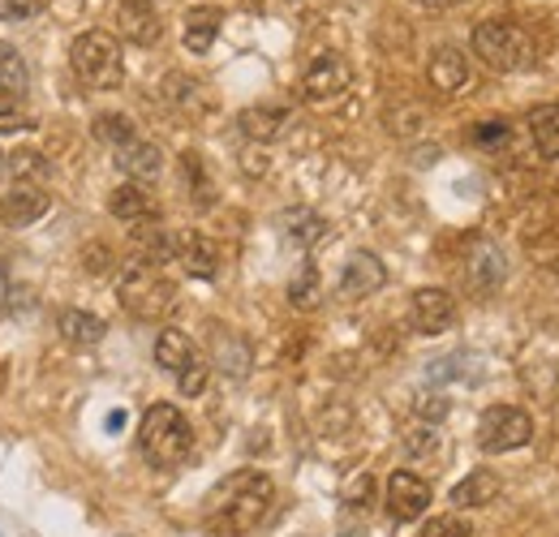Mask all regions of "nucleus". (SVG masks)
I'll return each mask as SVG.
<instances>
[{
  "mask_svg": "<svg viewBox=\"0 0 559 537\" xmlns=\"http://www.w3.org/2000/svg\"><path fill=\"white\" fill-rule=\"evenodd\" d=\"M276 503V486L272 477L259 469H241L233 477H224L207 499V525L219 537H241V534H254L267 512Z\"/></svg>",
  "mask_w": 559,
  "mask_h": 537,
  "instance_id": "obj_1",
  "label": "nucleus"
},
{
  "mask_svg": "<svg viewBox=\"0 0 559 537\" xmlns=\"http://www.w3.org/2000/svg\"><path fill=\"white\" fill-rule=\"evenodd\" d=\"M194 448V430L177 404H151L139 421V452L151 469H177Z\"/></svg>",
  "mask_w": 559,
  "mask_h": 537,
  "instance_id": "obj_2",
  "label": "nucleus"
},
{
  "mask_svg": "<svg viewBox=\"0 0 559 537\" xmlns=\"http://www.w3.org/2000/svg\"><path fill=\"white\" fill-rule=\"evenodd\" d=\"M469 48H474V57L490 73H525V69H534V61H538L534 35L521 22H503V17L478 22L474 35H469Z\"/></svg>",
  "mask_w": 559,
  "mask_h": 537,
  "instance_id": "obj_3",
  "label": "nucleus"
},
{
  "mask_svg": "<svg viewBox=\"0 0 559 537\" xmlns=\"http://www.w3.org/2000/svg\"><path fill=\"white\" fill-rule=\"evenodd\" d=\"M117 301L126 306V314H134L139 323H164L177 314L181 297H177V284L164 275L159 267H142L130 263L117 279Z\"/></svg>",
  "mask_w": 559,
  "mask_h": 537,
  "instance_id": "obj_4",
  "label": "nucleus"
},
{
  "mask_svg": "<svg viewBox=\"0 0 559 537\" xmlns=\"http://www.w3.org/2000/svg\"><path fill=\"white\" fill-rule=\"evenodd\" d=\"M70 69L73 77L91 91H117L126 82L121 39L108 35V31H82L70 44Z\"/></svg>",
  "mask_w": 559,
  "mask_h": 537,
  "instance_id": "obj_5",
  "label": "nucleus"
},
{
  "mask_svg": "<svg viewBox=\"0 0 559 537\" xmlns=\"http://www.w3.org/2000/svg\"><path fill=\"white\" fill-rule=\"evenodd\" d=\"M534 439V421L525 408L516 404H490L487 413L478 417V448L487 456H503V452H516Z\"/></svg>",
  "mask_w": 559,
  "mask_h": 537,
  "instance_id": "obj_6",
  "label": "nucleus"
},
{
  "mask_svg": "<svg viewBox=\"0 0 559 537\" xmlns=\"http://www.w3.org/2000/svg\"><path fill=\"white\" fill-rule=\"evenodd\" d=\"M353 86V65L341 57V52H319L306 73H301V95L310 99V104H341L345 95H349Z\"/></svg>",
  "mask_w": 559,
  "mask_h": 537,
  "instance_id": "obj_7",
  "label": "nucleus"
},
{
  "mask_svg": "<svg viewBox=\"0 0 559 537\" xmlns=\"http://www.w3.org/2000/svg\"><path fill=\"white\" fill-rule=\"evenodd\" d=\"M130 259L142 267H164V263H177V232L164 228L159 219H146L130 228Z\"/></svg>",
  "mask_w": 559,
  "mask_h": 537,
  "instance_id": "obj_8",
  "label": "nucleus"
},
{
  "mask_svg": "<svg viewBox=\"0 0 559 537\" xmlns=\"http://www.w3.org/2000/svg\"><path fill=\"white\" fill-rule=\"evenodd\" d=\"M409 319H414V332L421 336H443L456 323V301L443 288H418L409 301Z\"/></svg>",
  "mask_w": 559,
  "mask_h": 537,
  "instance_id": "obj_9",
  "label": "nucleus"
},
{
  "mask_svg": "<svg viewBox=\"0 0 559 537\" xmlns=\"http://www.w3.org/2000/svg\"><path fill=\"white\" fill-rule=\"evenodd\" d=\"M426 508H430V486L421 481L418 473L409 469H396L388 477V512H392V521H418L426 516Z\"/></svg>",
  "mask_w": 559,
  "mask_h": 537,
  "instance_id": "obj_10",
  "label": "nucleus"
},
{
  "mask_svg": "<svg viewBox=\"0 0 559 537\" xmlns=\"http://www.w3.org/2000/svg\"><path fill=\"white\" fill-rule=\"evenodd\" d=\"M117 31H121V39H130L139 48L159 44L164 39V22H159L155 0H121L117 4Z\"/></svg>",
  "mask_w": 559,
  "mask_h": 537,
  "instance_id": "obj_11",
  "label": "nucleus"
},
{
  "mask_svg": "<svg viewBox=\"0 0 559 537\" xmlns=\"http://www.w3.org/2000/svg\"><path fill=\"white\" fill-rule=\"evenodd\" d=\"M388 284V267L379 263V254H370V250H357L345 271H341V297L345 301H366V297H374L379 288Z\"/></svg>",
  "mask_w": 559,
  "mask_h": 537,
  "instance_id": "obj_12",
  "label": "nucleus"
},
{
  "mask_svg": "<svg viewBox=\"0 0 559 537\" xmlns=\"http://www.w3.org/2000/svg\"><path fill=\"white\" fill-rule=\"evenodd\" d=\"M48 206H52V199L44 194V186H35V181H13L9 194L0 199V219H4L9 228H26V224L44 219Z\"/></svg>",
  "mask_w": 559,
  "mask_h": 537,
  "instance_id": "obj_13",
  "label": "nucleus"
},
{
  "mask_svg": "<svg viewBox=\"0 0 559 537\" xmlns=\"http://www.w3.org/2000/svg\"><path fill=\"white\" fill-rule=\"evenodd\" d=\"M177 263L194 279H211L219 271V246L203 232H177Z\"/></svg>",
  "mask_w": 559,
  "mask_h": 537,
  "instance_id": "obj_14",
  "label": "nucleus"
},
{
  "mask_svg": "<svg viewBox=\"0 0 559 537\" xmlns=\"http://www.w3.org/2000/svg\"><path fill=\"white\" fill-rule=\"evenodd\" d=\"M117 168L130 177V181H155L159 177V168H164V151L155 146V142H146V138H134V142H126V146H117Z\"/></svg>",
  "mask_w": 559,
  "mask_h": 537,
  "instance_id": "obj_15",
  "label": "nucleus"
},
{
  "mask_svg": "<svg viewBox=\"0 0 559 537\" xmlns=\"http://www.w3.org/2000/svg\"><path fill=\"white\" fill-rule=\"evenodd\" d=\"M426 77H430L435 91L456 95V91L469 82V57H465L461 48H439V52L430 57V65H426Z\"/></svg>",
  "mask_w": 559,
  "mask_h": 537,
  "instance_id": "obj_16",
  "label": "nucleus"
},
{
  "mask_svg": "<svg viewBox=\"0 0 559 537\" xmlns=\"http://www.w3.org/2000/svg\"><path fill=\"white\" fill-rule=\"evenodd\" d=\"M219 22H224V13H219L215 4L190 9L186 22H181V44H186V52H194V57L211 52V44H215V35H219Z\"/></svg>",
  "mask_w": 559,
  "mask_h": 537,
  "instance_id": "obj_17",
  "label": "nucleus"
},
{
  "mask_svg": "<svg viewBox=\"0 0 559 537\" xmlns=\"http://www.w3.org/2000/svg\"><path fill=\"white\" fill-rule=\"evenodd\" d=\"M108 211H112L117 219H126V224L159 219V206H155V199L146 194V186H139V181L117 186V190H112V199H108Z\"/></svg>",
  "mask_w": 559,
  "mask_h": 537,
  "instance_id": "obj_18",
  "label": "nucleus"
},
{
  "mask_svg": "<svg viewBox=\"0 0 559 537\" xmlns=\"http://www.w3.org/2000/svg\"><path fill=\"white\" fill-rule=\"evenodd\" d=\"M194 357H199V348H194V339L186 336V332L164 327V332L155 336V366H159V370H168L173 379H177Z\"/></svg>",
  "mask_w": 559,
  "mask_h": 537,
  "instance_id": "obj_19",
  "label": "nucleus"
},
{
  "mask_svg": "<svg viewBox=\"0 0 559 537\" xmlns=\"http://www.w3.org/2000/svg\"><path fill=\"white\" fill-rule=\"evenodd\" d=\"M499 490H503V481H499L495 473L474 469L465 481L452 486V503H456V508H490V503L499 499Z\"/></svg>",
  "mask_w": 559,
  "mask_h": 537,
  "instance_id": "obj_20",
  "label": "nucleus"
},
{
  "mask_svg": "<svg viewBox=\"0 0 559 537\" xmlns=\"http://www.w3.org/2000/svg\"><path fill=\"white\" fill-rule=\"evenodd\" d=\"M108 332V323L99 314H86V310H66L61 314V339L73 348H95Z\"/></svg>",
  "mask_w": 559,
  "mask_h": 537,
  "instance_id": "obj_21",
  "label": "nucleus"
},
{
  "mask_svg": "<svg viewBox=\"0 0 559 537\" xmlns=\"http://www.w3.org/2000/svg\"><path fill=\"white\" fill-rule=\"evenodd\" d=\"M284 237H288L297 250H310V246H319V241L328 237V224H323L314 211L293 206V211H284Z\"/></svg>",
  "mask_w": 559,
  "mask_h": 537,
  "instance_id": "obj_22",
  "label": "nucleus"
},
{
  "mask_svg": "<svg viewBox=\"0 0 559 537\" xmlns=\"http://www.w3.org/2000/svg\"><path fill=\"white\" fill-rule=\"evenodd\" d=\"M530 138L547 159H559V99L530 112Z\"/></svg>",
  "mask_w": 559,
  "mask_h": 537,
  "instance_id": "obj_23",
  "label": "nucleus"
},
{
  "mask_svg": "<svg viewBox=\"0 0 559 537\" xmlns=\"http://www.w3.org/2000/svg\"><path fill=\"white\" fill-rule=\"evenodd\" d=\"M499 279H503V254H499V246L483 241L469 259V284L478 293H490V288H499Z\"/></svg>",
  "mask_w": 559,
  "mask_h": 537,
  "instance_id": "obj_24",
  "label": "nucleus"
},
{
  "mask_svg": "<svg viewBox=\"0 0 559 537\" xmlns=\"http://www.w3.org/2000/svg\"><path fill=\"white\" fill-rule=\"evenodd\" d=\"M284 126H288V108H246V112H241V134L259 138V142L280 138Z\"/></svg>",
  "mask_w": 559,
  "mask_h": 537,
  "instance_id": "obj_25",
  "label": "nucleus"
},
{
  "mask_svg": "<svg viewBox=\"0 0 559 537\" xmlns=\"http://www.w3.org/2000/svg\"><path fill=\"white\" fill-rule=\"evenodd\" d=\"M0 91L13 95V99H22V104L31 95V69H26V61L13 48H0Z\"/></svg>",
  "mask_w": 559,
  "mask_h": 537,
  "instance_id": "obj_26",
  "label": "nucleus"
},
{
  "mask_svg": "<svg viewBox=\"0 0 559 537\" xmlns=\"http://www.w3.org/2000/svg\"><path fill=\"white\" fill-rule=\"evenodd\" d=\"M288 301H293L297 310H314V306L323 301V284H319V271L310 267V263L297 271V279L288 284Z\"/></svg>",
  "mask_w": 559,
  "mask_h": 537,
  "instance_id": "obj_27",
  "label": "nucleus"
},
{
  "mask_svg": "<svg viewBox=\"0 0 559 537\" xmlns=\"http://www.w3.org/2000/svg\"><path fill=\"white\" fill-rule=\"evenodd\" d=\"M95 138H99V142H108V146L117 151V146L134 142L139 130H134V121H130V117H121V112H104V117L95 121Z\"/></svg>",
  "mask_w": 559,
  "mask_h": 537,
  "instance_id": "obj_28",
  "label": "nucleus"
},
{
  "mask_svg": "<svg viewBox=\"0 0 559 537\" xmlns=\"http://www.w3.org/2000/svg\"><path fill=\"white\" fill-rule=\"evenodd\" d=\"M31 126H35V117L26 112V104L0 91V134H22V130H31Z\"/></svg>",
  "mask_w": 559,
  "mask_h": 537,
  "instance_id": "obj_29",
  "label": "nucleus"
},
{
  "mask_svg": "<svg viewBox=\"0 0 559 537\" xmlns=\"http://www.w3.org/2000/svg\"><path fill=\"white\" fill-rule=\"evenodd\" d=\"M405 452L409 456H435L439 452V430L430 426V421H414L409 430H405Z\"/></svg>",
  "mask_w": 559,
  "mask_h": 537,
  "instance_id": "obj_30",
  "label": "nucleus"
},
{
  "mask_svg": "<svg viewBox=\"0 0 559 537\" xmlns=\"http://www.w3.org/2000/svg\"><path fill=\"white\" fill-rule=\"evenodd\" d=\"M207 379H211V361L199 353V357L177 374V387H181V396H203V392H207Z\"/></svg>",
  "mask_w": 559,
  "mask_h": 537,
  "instance_id": "obj_31",
  "label": "nucleus"
},
{
  "mask_svg": "<svg viewBox=\"0 0 559 537\" xmlns=\"http://www.w3.org/2000/svg\"><path fill=\"white\" fill-rule=\"evenodd\" d=\"M9 164V172H13V181H35V177H44V155L39 151H9L4 155Z\"/></svg>",
  "mask_w": 559,
  "mask_h": 537,
  "instance_id": "obj_32",
  "label": "nucleus"
},
{
  "mask_svg": "<svg viewBox=\"0 0 559 537\" xmlns=\"http://www.w3.org/2000/svg\"><path fill=\"white\" fill-rule=\"evenodd\" d=\"M164 99H173L177 108H194L199 104V86L190 77H181V73H168L164 77Z\"/></svg>",
  "mask_w": 559,
  "mask_h": 537,
  "instance_id": "obj_33",
  "label": "nucleus"
},
{
  "mask_svg": "<svg viewBox=\"0 0 559 537\" xmlns=\"http://www.w3.org/2000/svg\"><path fill=\"white\" fill-rule=\"evenodd\" d=\"M421 537H474V525L465 521V516H435Z\"/></svg>",
  "mask_w": 559,
  "mask_h": 537,
  "instance_id": "obj_34",
  "label": "nucleus"
},
{
  "mask_svg": "<svg viewBox=\"0 0 559 537\" xmlns=\"http://www.w3.org/2000/svg\"><path fill=\"white\" fill-rule=\"evenodd\" d=\"M44 13V0H0V22H31Z\"/></svg>",
  "mask_w": 559,
  "mask_h": 537,
  "instance_id": "obj_35",
  "label": "nucleus"
},
{
  "mask_svg": "<svg viewBox=\"0 0 559 537\" xmlns=\"http://www.w3.org/2000/svg\"><path fill=\"white\" fill-rule=\"evenodd\" d=\"M370 494H374V481L361 473V477H353V481H349V490H345V503H349V508H366V503H370Z\"/></svg>",
  "mask_w": 559,
  "mask_h": 537,
  "instance_id": "obj_36",
  "label": "nucleus"
},
{
  "mask_svg": "<svg viewBox=\"0 0 559 537\" xmlns=\"http://www.w3.org/2000/svg\"><path fill=\"white\" fill-rule=\"evenodd\" d=\"M443 417H448V401H443V396H421L418 421H430V426H435V421H443Z\"/></svg>",
  "mask_w": 559,
  "mask_h": 537,
  "instance_id": "obj_37",
  "label": "nucleus"
},
{
  "mask_svg": "<svg viewBox=\"0 0 559 537\" xmlns=\"http://www.w3.org/2000/svg\"><path fill=\"white\" fill-rule=\"evenodd\" d=\"M474 138L483 142V146H495V142H503L508 138V121H487V126H478Z\"/></svg>",
  "mask_w": 559,
  "mask_h": 537,
  "instance_id": "obj_38",
  "label": "nucleus"
},
{
  "mask_svg": "<svg viewBox=\"0 0 559 537\" xmlns=\"http://www.w3.org/2000/svg\"><path fill=\"white\" fill-rule=\"evenodd\" d=\"M108 259H112V254H108L104 246H91V250H82V263H86L91 271H108Z\"/></svg>",
  "mask_w": 559,
  "mask_h": 537,
  "instance_id": "obj_39",
  "label": "nucleus"
},
{
  "mask_svg": "<svg viewBox=\"0 0 559 537\" xmlns=\"http://www.w3.org/2000/svg\"><path fill=\"white\" fill-rule=\"evenodd\" d=\"M426 9H461V4H469V0H421Z\"/></svg>",
  "mask_w": 559,
  "mask_h": 537,
  "instance_id": "obj_40",
  "label": "nucleus"
},
{
  "mask_svg": "<svg viewBox=\"0 0 559 537\" xmlns=\"http://www.w3.org/2000/svg\"><path fill=\"white\" fill-rule=\"evenodd\" d=\"M104 426H108V430H121V426H126V413H108V421H104Z\"/></svg>",
  "mask_w": 559,
  "mask_h": 537,
  "instance_id": "obj_41",
  "label": "nucleus"
},
{
  "mask_svg": "<svg viewBox=\"0 0 559 537\" xmlns=\"http://www.w3.org/2000/svg\"><path fill=\"white\" fill-rule=\"evenodd\" d=\"M341 537H361V534H341Z\"/></svg>",
  "mask_w": 559,
  "mask_h": 537,
  "instance_id": "obj_42",
  "label": "nucleus"
}]
</instances>
